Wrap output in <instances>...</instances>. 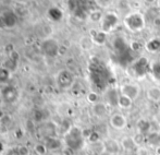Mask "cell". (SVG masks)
Masks as SVG:
<instances>
[{
	"instance_id": "cell-1",
	"label": "cell",
	"mask_w": 160,
	"mask_h": 155,
	"mask_svg": "<svg viewBox=\"0 0 160 155\" xmlns=\"http://www.w3.org/2000/svg\"><path fill=\"white\" fill-rule=\"evenodd\" d=\"M63 143L65 147L73 152L82 149L85 143V134L82 128L78 126H71V128L63 133Z\"/></svg>"
},
{
	"instance_id": "cell-2",
	"label": "cell",
	"mask_w": 160,
	"mask_h": 155,
	"mask_svg": "<svg viewBox=\"0 0 160 155\" xmlns=\"http://www.w3.org/2000/svg\"><path fill=\"white\" fill-rule=\"evenodd\" d=\"M123 24L132 33H139L146 26V17L139 11H131L123 18Z\"/></svg>"
},
{
	"instance_id": "cell-3",
	"label": "cell",
	"mask_w": 160,
	"mask_h": 155,
	"mask_svg": "<svg viewBox=\"0 0 160 155\" xmlns=\"http://www.w3.org/2000/svg\"><path fill=\"white\" fill-rule=\"evenodd\" d=\"M119 24V15L114 11H107L103 13V17L101 19L100 23V30L109 34L110 32L114 30Z\"/></svg>"
},
{
	"instance_id": "cell-4",
	"label": "cell",
	"mask_w": 160,
	"mask_h": 155,
	"mask_svg": "<svg viewBox=\"0 0 160 155\" xmlns=\"http://www.w3.org/2000/svg\"><path fill=\"white\" fill-rule=\"evenodd\" d=\"M119 91H120L121 95L127 96V97L131 98L135 102L141 95L142 89L139 84L135 82H124L119 86Z\"/></svg>"
},
{
	"instance_id": "cell-5",
	"label": "cell",
	"mask_w": 160,
	"mask_h": 155,
	"mask_svg": "<svg viewBox=\"0 0 160 155\" xmlns=\"http://www.w3.org/2000/svg\"><path fill=\"white\" fill-rule=\"evenodd\" d=\"M60 45L58 40L55 39H46L42 42L40 45V49H42V54L47 57L55 58L60 54Z\"/></svg>"
},
{
	"instance_id": "cell-6",
	"label": "cell",
	"mask_w": 160,
	"mask_h": 155,
	"mask_svg": "<svg viewBox=\"0 0 160 155\" xmlns=\"http://www.w3.org/2000/svg\"><path fill=\"white\" fill-rule=\"evenodd\" d=\"M74 81H75L74 75L68 69L60 70L56 75V83L62 90H68L72 87V85L74 84Z\"/></svg>"
},
{
	"instance_id": "cell-7",
	"label": "cell",
	"mask_w": 160,
	"mask_h": 155,
	"mask_svg": "<svg viewBox=\"0 0 160 155\" xmlns=\"http://www.w3.org/2000/svg\"><path fill=\"white\" fill-rule=\"evenodd\" d=\"M37 132L39 134V137H42L44 139L55 138L58 132V126L53 121H46V122H42L38 127Z\"/></svg>"
},
{
	"instance_id": "cell-8",
	"label": "cell",
	"mask_w": 160,
	"mask_h": 155,
	"mask_svg": "<svg viewBox=\"0 0 160 155\" xmlns=\"http://www.w3.org/2000/svg\"><path fill=\"white\" fill-rule=\"evenodd\" d=\"M1 97L8 104H14L19 98V91L13 85L6 84L1 89Z\"/></svg>"
},
{
	"instance_id": "cell-9",
	"label": "cell",
	"mask_w": 160,
	"mask_h": 155,
	"mask_svg": "<svg viewBox=\"0 0 160 155\" xmlns=\"http://www.w3.org/2000/svg\"><path fill=\"white\" fill-rule=\"evenodd\" d=\"M128 118L124 114L121 113H113L109 118V123L111 128L118 131H122L128 127Z\"/></svg>"
},
{
	"instance_id": "cell-10",
	"label": "cell",
	"mask_w": 160,
	"mask_h": 155,
	"mask_svg": "<svg viewBox=\"0 0 160 155\" xmlns=\"http://www.w3.org/2000/svg\"><path fill=\"white\" fill-rule=\"evenodd\" d=\"M103 142V149H105V153L108 155H120L122 147L121 143L119 141H117L116 139H106L102 141Z\"/></svg>"
},
{
	"instance_id": "cell-11",
	"label": "cell",
	"mask_w": 160,
	"mask_h": 155,
	"mask_svg": "<svg viewBox=\"0 0 160 155\" xmlns=\"http://www.w3.org/2000/svg\"><path fill=\"white\" fill-rule=\"evenodd\" d=\"M120 91L116 89H109L105 94V103L109 107H118V101Z\"/></svg>"
},
{
	"instance_id": "cell-12",
	"label": "cell",
	"mask_w": 160,
	"mask_h": 155,
	"mask_svg": "<svg viewBox=\"0 0 160 155\" xmlns=\"http://www.w3.org/2000/svg\"><path fill=\"white\" fill-rule=\"evenodd\" d=\"M92 111L97 118H105L109 113V106L105 102H98L92 105Z\"/></svg>"
},
{
	"instance_id": "cell-13",
	"label": "cell",
	"mask_w": 160,
	"mask_h": 155,
	"mask_svg": "<svg viewBox=\"0 0 160 155\" xmlns=\"http://www.w3.org/2000/svg\"><path fill=\"white\" fill-rule=\"evenodd\" d=\"M19 54L17 53L15 50H12L10 54H9V57L8 59L4 61L3 67L6 69H8L11 73L13 72L14 70H17V67H18V62H19Z\"/></svg>"
},
{
	"instance_id": "cell-14",
	"label": "cell",
	"mask_w": 160,
	"mask_h": 155,
	"mask_svg": "<svg viewBox=\"0 0 160 155\" xmlns=\"http://www.w3.org/2000/svg\"><path fill=\"white\" fill-rule=\"evenodd\" d=\"M89 36L92 37L94 44L98 45V46H103V45L107 43V39H108V34L106 32H103V31H101L100 28L91 32Z\"/></svg>"
},
{
	"instance_id": "cell-15",
	"label": "cell",
	"mask_w": 160,
	"mask_h": 155,
	"mask_svg": "<svg viewBox=\"0 0 160 155\" xmlns=\"http://www.w3.org/2000/svg\"><path fill=\"white\" fill-rule=\"evenodd\" d=\"M146 97L152 103H160V86L158 85H152L146 90Z\"/></svg>"
},
{
	"instance_id": "cell-16",
	"label": "cell",
	"mask_w": 160,
	"mask_h": 155,
	"mask_svg": "<svg viewBox=\"0 0 160 155\" xmlns=\"http://www.w3.org/2000/svg\"><path fill=\"white\" fill-rule=\"evenodd\" d=\"M136 129H137V132L144 134V136H147L152 130V122L146 118H141V119H138V121L136 122Z\"/></svg>"
},
{
	"instance_id": "cell-17",
	"label": "cell",
	"mask_w": 160,
	"mask_h": 155,
	"mask_svg": "<svg viewBox=\"0 0 160 155\" xmlns=\"http://www.w3.org/2000/svg\"><path fill=\"white\" fill-rule=\"evenodd\" d=\"M146 141L148 144L152 147H158L160 144V132L159 130H152L146 136Z\"/></svg>"
},
{
	"instance_id": "cell-18",
	"label": "cell",
	"mask_w": 160,
	"mask_h": 155,
	"mask_svg": "<svg viewBox=\"0 0 160 155\" xmlns=\"http://www.w3.org/2000/svg\"><path fill=\"white\" fill-rule=\"evenodd\" d=\"M145 49L149 54H157L160 51V39L157 37L150 39L145 44Z\"/></svg>"
},
{
	"instance_id": "cell-19",
	"label": "cell",
	"mask_w": 160,
	"mask_h": 155,
	"mask_svg": "<svg viewBox=\"0 0 160 155\" xmlns=\"http://www.w3.org/2000/svg\"><path fill=\"white\" fill-rule=\"evenodd\" d=\"M4 19V23H6V28H12L15 26L17 24V15L13 11H6L4 13H2Z\"/></svg>"
},
{
	"instance_id": "cell-20",
	"label": "cell",
	"mask_w": 160,
	"mask_h": 155,
	"mask_svg": "<svg viewBox=\"0 0 160 155\" xmlns=\"http://www.w3.org/2000/svg\"><path fill=\"white\" fill-rule=\"evenodd\" d=\"M120 143L122 149L125 152H133V151H136L137 149L136 144H135L134 140H133V137H124Z\"/></svg>"
},
{
	"instance_id": "cell-21",
	"label": "cell",
	"mask_w": 160,
	"mask_h": 155,
	"mask_svg": "<svg viewBox=\"0 0 160 155\" xmlns=\"http://www.w3.org/2000/svg\"><path fill=\"white\" fill-rule=\"evenodd\" d=\"M133 104H134V101H132L131 98L127 97L124 95L119 96V101H118V107L122 111H128L133 107Z\"/></svg>"
},
{
	"instance_id": "cell-22",
	"label": "cell",
	"mask_w": 160,
	"mask_h": 155,
	"mask_svg": "<svg viewBox=\"0 0 160 155\" xmlns=\"http://www.w3.org/2000/svg\"><path fill=\"white\" fill-rule=\"evenodd\" d=\"M45 144H46L48 151H56V150H59L60 147H61V141L59 139L55 138H48L45 139Z\"/></svg>"
},
{
	"instance_id": "cell-23",
	"label": "cell",
	"mask_w": 160,
	"mask_h": 155,
	"mask_svg": "<svg viewBox=\"0 0 160 155\" xmlns=\"http://www.w3.org/2000/svg\"><path fill=\"white\" fill-rule=\"evenodd\" d=\"M103 17V12L101 11V9H96L89 12L88 14V20L93 23H100L101 19Z\"/></svg>"
},
{
	"instance_id": "cell-24",
	"label": "cell",
	"mask_w": 160,
	"mask_h": 155,
	"mask_svg": "<svg viewBox=\"0 0 160 155\" xmlns=\"http://www.w3.org/2000/svg\"><path fill=\"white\" fill-rule=\"evenodd\" d=\"M62 11L58 8H51L48 10V18L53 22H59L62 19Z\"/></svg>"
},
{
	"instance_id": "cell-25",
	"label": "cell",
	"mask_w": 160,
	"mask_h": 155,
	"mask_svg": "<svg viewBox=\"0 0 160 155\" xmlns=\"http://www.w3.org/2000/svg\"><path fill=\"white\" fill-rule=\"evenodd\" d=\"M11 78V72L6 69L4 67H0V85H6L8 84L9 80Z\"/></svg>"
},
{
	"instance_id": "cell-26",
	"label": "cell",
	"mask_w": 160,
	"mask_h": 155,
	"mask_svg": "<svg viewBox=\"0 0 160 155\" xmlns=\"http://www.w3.org/2000/svg\"><path fill=\"white\" fill-rule=\"evenodd\" d=\"M80 45H81V47L84 49V50H89V49L93 48V46L95 44H94L92 37L88 35V36H84L82 39L80 40Z\"/></svg>"
},
{
	"instance_id": "cell-27",
	"label": "cell",
	"mask_w": 160,
	"mask_h": 155,
	"mask_svg": "<svg viewBox=\"0 0 160 155\" xmlns=\"http://www.w3.org/2000/svg\"><path fill=\"white\" fill-rule=\"evenodd\" d=\"M34 151L37 155H46L47 152H48V149H47L45 143H37L34 147Z\"/></svg>"
},
{
	"instance_id": "cell-28",
	"label": "cell",
	"mask_w": 160,
	"mask_h": 155,
	"mask_svg": "<svg viewBox=\"0 0 160 155\" xmlns=\"http://www.w3.org/2000/svg\"><path fill=\"white\" fill-rule=\"evenodd\" d=\"M133 140H134V142L137 147H141L142 145H143L144 141L146 140V136H144V134H142L136 131V133L133 136Z\"/></svg>"
},
{
	"instance_id": "cell-29",
	"label": "cell",
	"mask_w": 160,
	"mask_h": 155,
	"mask_svg": "<svg viewBox=\"0 0 160 155\" xmlns=\"http://www.w3.org/2000/svg\"><path fill=\"white\" fill-rule=\"evenodd\" d=\"M87 140H88V142L91 143V144H95V143H98L100 142V134H99V132L97 131H92L91 133L88 134V137H87Z\"/></svg>"
},
{
	"instance_id": "cell-30",
	"label": "cell",
	"mask_w": 160,
	"mask_h": 155,
	"mask_svg": "<svg viewBox=\"0 0 160 155\" xmlns=\"http://www.w3.org/2000/svg\"><path fill=\"white\" fill-rule=\"evenodd\" d=\"M86 100H87V102H88L89 104H92V105H94V104H96V103L100 102V101H99L98 93H96V92H94V91L89 92V93L87 94V95H86Z\"/></svg>"
},
{
	"instance_id": "cell-31",
	"label": "cell",
	"mask_w": 160,
	"mask_h": 155,
	"mask_svg": "<svg viewBox=\"0 0 160 155\" xmlns=\"http://www.w3.org/2000/svg\"><path fill=\"white\" fill-rule=\"evenodd\" d=\"M130 47L133 51L138 53V51H141L143 48H145V45H143L141 42H138V40H133V42H131Z\"/></svg>"
},
{
	"instance_id": "cell-32",
	"label": "cell",
	"mask_w": 160,
	"mask_h": 155,
	"mask_svg": "<svg viewBox=\"0 0 160 155\" xmlns=\"http://www.w3.org/2000/svg\"><path fill=\"white\" fill-rule=\"evenodd\" d=\"M150 72L157 79H160V62H154L150 65Z\"/></svg>"
},
{
	"instance_id": "cell-33",
	"label": "cell",
	"mask_w": 160,
	"mask_h": 155,
	"mask_svg": "<svg viewBox=\"0 0 160 155\" xmlns=\"http://www.w3.org/2000/svg\"><path fill=\"white\" fill-rule=\"evenodd\" d=\"M95 2L100 9H105V8H107L108 6L111 4L112 0H95Z\"/></svg>"
},
{
	"instance_id": "cell-34",
	"label": "cell",
	"mask_w": 160,
	"mask_h": 155,
	"mask_svg": "<svg viewBox=\"0 0 160 155\" xmlns=\"http://www.w3.org/2000/svg\"><path fill=\"white\" fill-rule=\"evenodd\" d=\"M17 151L19 152L20 155H28V153H30L28 149L26 147H24V145H20V147H18Z\"/></svg>"
},
{
	"instance_id": "cell-35",
	"label": "cell",
	"mask_w": 160,
	"mask_h": 155,
	"mask_svg": "<svg viewBox=\"0 0 160 155\" xmlns=\"http://www.w3.org/2000/svg\"><path fill=\"white\" fill-rule=\"evenodd\" d=\"M135 155H149V152H148L147 149L145 147H137L136 149V154Z\"/></svg>"
},
{
	"instance_id": "cell-36",
	"label": "cell",
	"mask_w": 160,
	"mask_h": 155,
	"mask_svg": "<svg viewBox=\"0 0 160 155\" xmlns=\"http://www.w3.org/2000/svg\"><path fill=\"white\" fill-rule=\"evenodd\" d=\"M143 1L145 2L147 6H150V7L158 3V0H143Z\"/></svg>"
},
{
	"instance_id": "cell-37",
	"label": "cell",
	"mask_w": 160,
	"mask_h": 155,
	"mask_svg": "<svg viewBox=\"0 0 160 155\" xmlns=\"http://www.w3.org/2000/svg\"><path fill=\"white\" fill-rule=\"evenodd\" d=\"M6 28V23H4V19H3V15L0 14V30H3Z\"/></svg>"
},
{
	"instance_id": "cell-38",
	"label": "cell",
	"mask_w": 160,
	"mask_h": 155,
	"mask_svg": "<svg viewBox=\"0 0 160 155\" xmlns=\"http://www.w3.org/2000/svg\"><path fill=\"white\" fill-rule=\"evenodd\" d=\"M4 116H6V114H4V111H2V109L1 108H0V120H1V119L2 118H3V117Z\"/></svg>"
},
{
	"instance_id": "cell-39",
	"label": "cell",
	"mask_w": 160,
	"mask_h": 155,
	"mask_svg": "<svg viewBox=\"0 0 160 155\" xmlns=\"http://www.w3.org/2000/svg\"><path fill=\"white\" fill-rule=\"evenodd\" d=\"M157 125H158V127L160 129V115L158 116V118H157Z\"/></svg>"
},
{
	"instance_id": "cell-40",
	"label": "cell",
	"mask_w": 160,
	"mask_h": 155,
	"mask_svg": "<svg viewBox=\"0 0 160 155\" xmlns=\"http://www.w3.org/2000/svg\"><path fill=\"white\" fill-rule=\"evenodd\" d=\"M118 1H123V0H118Z\"/></svg>"
}]
</instances>
